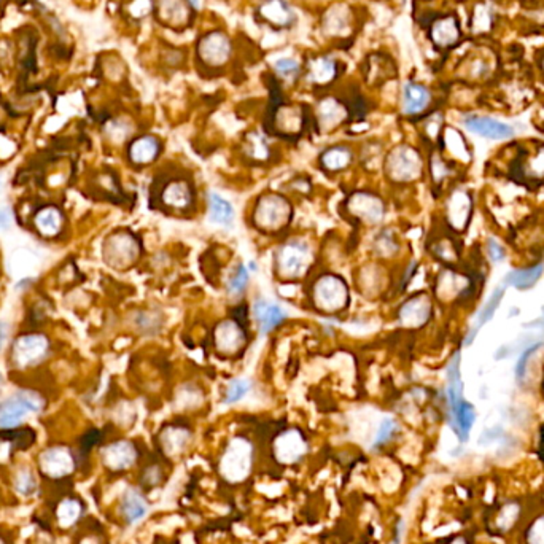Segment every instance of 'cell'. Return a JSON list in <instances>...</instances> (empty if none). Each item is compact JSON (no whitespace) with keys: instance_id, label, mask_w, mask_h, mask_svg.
<instances>
[{"instance_id":"obj_26","label":"cell","mask_w":544,"mask_h":544,"mask_svg":"<svg viewBox=\"0 0 544 544\" xmlns=\"http://www.w3.org/2000/svg\"><path fill=\"white\" fill-rule=\"evenodd\" d=\"M146 513H148V504L142 493L135 488H129L128 492H124L121 498V514L128 524H135L144 519Z\"/></svg>"},{"instance_id":"obj_5","label":"cell","mask_w":544,"mask_h":544,"mask_svg":"<svg viewBox=\"0 0 544 544\" xmlns=\"http://www.w3.org/2000/svg\"><path fill=\"white\" fill-rule=\"evenodd\" d=\"M423 161L411 145H398L385 158V173L393 183H411L422 176Z\"/></svg>"},{"instance_id":"obj_2","label":"cell","mask_w":544,"mask_h":544,"mask_svg":"<svg viewBox=\"0 0 544 544\" xmlns=\"http://www.w3.org/2000/svg\"><path fill=\"white\" fill-rule=\"evenodd\" d=\"M311 303L318 312L330 315L342 312L350 303L347 282L333 272L317 277L311 288Z\"/></svg>"},{"instance_id":"obj_10","label":"cell","mask_w":544,"mask_h":544,"mask_svg":"<svg viewBox=\"0 0 544 544\" xmlns=\"http://www.w3.org/2000/svg\"><path fill=\"white\" fill-rule=\"evenodd\" d=\"M347 212L364 225H379L385 216V204L377 194L358 192L347 199Z\"/></svg>"},{"instance_id":"obj_55","label":"cell","mask_w":544,"mask_h":544,"mask_svg":"<svg viewBox=\"0 0 544 544\" xmlns=\"http://www.w3.org/2000/svg\"><path fill=\"white\" fill-rule=\"evenodd\" d=\"M0 382H2V373H0Z\"/></svg>"},{"instance_id":"obj_29","label":"cell","mask_w":544,"mask_h":544,"mask_svg":"<svg viewBox=\"0 0 544 544\" xmlns=\"http://www.w3.org/2000/svg\"><path fill=\"white\" fill-rule=\"evenodd\" d=\"M158 13L166 26H182L188 19L187 0H160Z\"/></svg>"},{"instance_id":"obj_3","label":"cell","mask_w":544,"mask_h":544,"mask_svg":"<svg viewBox=\"0 0 544 544\" xmlns=\"http://www.w3.org/2000/svg\"><path fill=\"white\" fill-rule=\"evenodd\" d=\"M291 220V204L284 196L269 193L258 198L253 209V225L266 234L280 232Z\"/></svg>"},{"instance_id":"obj_30","label":"cell","mask_w":544,"mask_h":544,"mask_svg":"<svg viewBox=\"0 0 544 544\" xmlns=\"http://www.w3.org/2000/svg\"><path fill=\"white\" fill-rule=\"evenodd\" d=\"M350 26V13L344 5H336L328 10L323 18V29L331 35L346 34Z\"/></svg>"},{"instance_id":"obj_49","label":"cell","mask_w":544,"mask_h":544,"mask_svg":"<svg viewBox=\"0 0 544 544\" xmlns=\"http://www.w3.org/2000/svg\"><path fill=\"white\" fill-rule=\"evenodd\" d=\"M432 176L436 182H441L443 178H445L449 176V171H448V166L444 164V161L441 160L439 156H434L433 160V164H432Z\"/></svg>"},{"instance_id":"obj_45","label":"cell","mask_w":544,"mask_h":544,"mask_svg":"<svg viewBox=\"0 0 544 544\" xmlns=\"http://www.w3.org/2000/svg\"><path fill=\"white\" fill-rule=\"evenodd\" d=\"M78 513H80L78 504L72 502V500H67V502H64L61 504V508H59V519H61L64 525H70L78 518Z\"/></svg>"},{"instance_id":"obj_25","label":"cell","mask_w":544,"mask_h":544,"mask_svg":"<svg viewBox=\"0 0 544 544\" xmlns=\"http://www.w3.org/2000/svg\"><path fill=\"white\" fill-rule=\"evenodd\" d=\"M432 39L434 45L439 48H449L455 45L460 39L459 21H457L454 16L441 18L432 27Z\"/></svg>"},{"instance_id":"obj_19","label":"cell","mask_w":544,"mask_h":544,"mask_svg":"<svg viewBox=\"0 0 544 544\" xmlns=\"http://www.w3.org/2000/svg\"><path fill=\"white\" fill-rule=\"evenodd\" d=\"M432 102V92L420 83H409L405 85L402 88V112L406 115H418L423 110H427V107Z\"/></svg>"},{"instance_id":"obj_34","label":"cell","mask_w":544,"mask_h":544,"mask_svg":"<svg viewBox=\"0 0 544 544\" xmlns=\"http://www.w3.org/2000/svg\"><path fill=\"white\" fill-rule=\"evenodd\" d=\"M277 449H285L282 455H287V459H298L304 452H306V441L299 434L296 430H290L282 434V436L277 439Z\"/></svg>"},{"instance_id":"obj_21","label":"cell","mask_w":544,"mask_h":544,"mask_svg":"<svg viewBox=\"0 0 544 544\" xmlns=\"http://www.w3.org/2000/svg\"><path fill=\"white\" fill-rule=\"evenodd\" d=\"M346 117L347 110L339 101L333 99V97H326V99L320 101L317 107V119L320 129L325 130V133H330V130L339 126L346 119Z\"/></svg>"},{"instance_id":"obj_20","label":"cell","mask_w":544,"mask_h":544,"mask_svg":"<svg viewBox=\"0 0 544 544\" xmlns=\"http://www.w3.org/2000/svg\"><path fill=\"white\" fill-rule=\"evenodd\" d=\"M40 465H42V470L45 471L46 475L58 477L72 471L74 461H72V455L69 454L67 449L53 448L42 454Z\"/></svg>"},{"instance_id":"obj_46","label":"cell","mask_w":544,"mask_h":544,"mask_svg":"<svg viewBox=\"0 0 544 544\" xmlns=\"http://www.w3.org/2000/svg\"><path fill=\"white\" fill-rule=\"evenodd\" d=\"M491 21L492 18L488 10L484 7V5H479V7L475 10V16H473V27H475L476 31H484L491 26Z\"/></svg>"},{"instance_id":"obj_54","label":"cell","mask_w":544,"mask_h":544,"mask_svg":"<svg viewBox=\"0 0 544 544\" xmlns=\"http://www.w3.org/2000/svg\"><path fill=\"white\" fill-rule=\"evenodd\" d=\"M188 2L192 3V7H193V8L199 10V7H201V2H199V0H188Z\"/></svg>"},{"instance_id":"obj_39","label":"cell","mask_w":544,"mask_h":544,"mask_svg":"<svg viewBox=\"0 0 544 544\" xmlns=\"http://www.w3.org/2000/svg\"><path fill=\"white\" fill-rule=\"evenodd\" d=\"M277 124L285 133H296L301 128V115L296 107H285L277 113Z\"/></svg>"},{"instance_id":"obj_24","label":"cell","mask_w":544,"mask_h":544,"mask_svg":"<svg viewBox=\"0 0 544 544\" xmlns=\"http://www.w3.org/2000/svg\"><path fill=\"white\" fill-rule=\"evenodd\" d=\"M353 161V151L346 145H333L322 151L320 166L326 172H341L349 167Z\"/></svg>"},{"instance_id":"obj_37","label":"cell","mask_w":544,"mask_h":544,"mask_svg":"<svg viewBox=\"0 0 544 544\" xmlns=\"http://www.w3.org/2000/svg\"><path fill=\"white\" fill-rule=\"evenodd\" d=\"M522 508L519 503L511 502L508 504H504L502 509L498 511L497 519H495V524H497V529L500 532H509L513 527L518 524V520L520 518Z\"/></svg>"},{"instance_id":"obj_31","label":"cell","mask_w":544,"mask_h":544,"mask_svg":"<svg viewBox=\"0 0 544 544\" xmlns=\"http://www.w3.org/2000/svg\"><path fill=\"white\" fill-rule=\"evenodd\" d=\"M334 74H336V64L333 59L326 56L315 58L307 64V80L311 81V83H317V85L328 83L330 80L334 78Z\"/></svg>"},{"instance_id":"obj_32","label":"cell","mask_w":544,"mask_h":544,"mask_svg":"<svg viewBox=\"0 0 544 544\" xmlns=\"http://www.w3.org/2000/svg\"><path fill=\"white\" fill-rule=\"evenodd\" d=\"M35 228L40 231L42 236L53 237L61 231L62 228V215L61 212L54 207L42 209L35 215Z\"/></svg>"},{"instance_id":"obj_4","label":"cell","mask_w":544,"mask_h":544,"mask_svg":"<svg viewBox=\"0 0 544 544\" xmlns=\"http://www.w3.org/2000/svg\"><path fill=\"white\" fill-rule=\"evenodd\" d=\"M312 258V248L306 241L291 239L275 252V272L282 279H299L311 268Z\"/></svg>"},{"instance_id":"obj_17","label":"cell","mask_w":544,"mask_h":544,"mask_svg":"<svg viewBox=\"0 0 544 544\" xmlns=\"http://www.w3.org/2000/svg\"><path fill=\"white\" fill-rule=\"evenodd\" d=\"M260 15L266 23L284 29L296 23V15L285 0H266L260 5Z\"/></svg>"},{"instance_id":"obj_35","label":"cell","mask_w":544,"mask_h":544,"mask_svg":"<svg viewBox=\"0 0 544 544\" xmlns=\"http://www.w3.org/2000/svg\"><path fill=\"white\" fill-rule=\"evenodd\" d=\"M503 295H504V290H503L502 287L497 288V290L492 293L491 299H488V301L486 303V306L481 309L479 317H477V320H476V326H475V328H473V333L470 336V339H468V344H470V342H473V339H475V334L477 333V331H479L482 326L488 322V320H492V317L495 315V312H497V309L500 306V303H502Z\"/></svg>"},{"instance_id":"obj_41","label":"cell","mask_w":544,"mask_h":544,"mask_svg":"<svg viewBox=\"0 0 544 544\" xmlns=\"http://www.w3.org/2000/svg\"><path fill=\"white\" fill-rule=\"evenodd\" d=\"M396 432H398V422L391 417L384 418L382 423H380L379 430H377L376 438H374L373 449H379V448H382V445L389 444L390 441L393 439Z\"/></svg>"},{"instance_id":"obj_16","label":"cell","mask_w":544,"mask_h":544,"mask_svg":"<svg viewBox=\"0 0 544 544\" xmlns=\"http://www.w3.org/2000/svg\"><path fill=\"white\" fill-rule=\"evenodd\" d=\"M471 207L473 201L470 193L465 189H455L445 204V216L449 225H452L454 230H465L471 216Z\"/></svg>"},{"instance_id":"obj_13","label":"cell","mask_w":544,"mask_h":544,"mask_svg":"<svg viewBox=\"0 0 544 544\" xmlns=\"http://www.w3.org/2000/svg\"><path fill=\"white\" fill-rule=\"evenodd\" d=\"M252 315L255 318V323H257L260 334H269L271 331L279 328L287 318V312L284 307H280L277 303L268 301V299L264 298L255 299L252 306Z\"/></svg>"},{"instance_id":"obj_22","label":"cell","mask_w":544,"mask_h":544,"mask_svg":"<svg viewBox=\"0 0 544 544\" xmlns=\"http://www.w3.org/2000/svg\"><path fill=\"white\" fill-rule=\"evenodd\" d=\"M135 459H137V452H135L134 444L129 441H118L104 450V460L112 470H126L130 465H134Z\"/></svg>"},{"instance_id":"obj_11","label":"cell","mask_w":544,"mask_h":544,"mask_svg":"<svg viewBox=\"0 0 544 544\" xmlns=\"http://www.w3.org/2000/svg\"><path fill=\"white\" fill-rule=\"evenodd\" d=\"M433 304L425 293H417L401 304L398 309V322L405 328H420L432 318Z\"/></svg>"},{"instance_id":"obj_1","label":"cell","mask_w":544,"mask_h":544,"mask_svg":"<svg viewBox=\"0 0 544 544\" xmlns=\"http://www.w3.org/2000/svg\"><path fill=\"white\" fill-rule=\"evenodd\" d=\"M448 405L449 423L461 443H466L473 425L476 422V411L471 402L464 398V384L460 377V353L448 368Z\"/></svg>"},{"instance_id":"obj_47","label":"cell","mask_w":544,"mask_h":544,"mask_svg":"<svg viewBox=\"0 0 544 544\" xmlns=\"http://www.w3.org/2000/svg\"><path fill=\"white\" fill-rule=\"evenodd\" d=\"M541 347V344H535V346H532V347H529V349H527L525 352H522V355H520V358H519V363H518V366H516V376H518V379H524L525 377V371H527V364H529V358L533 355V353H535L538 349H540Z\"/></svg>"},{"instance_id":"obj_12","label":"cell","mask_w":544,"mask_h":544,"mask_svg":"<svg viewBox=\"0 0 544 544\" xmlns=\"http://www.w3.org/2000/svg\"><path fill=\"white\" fill-rule=\"evenodd\" d=\"M160 199L166 209L188 210L194 205V188L188 180L173 178L164 183Z\"/></svg>"},{"instance_id":"obj_44","label":"cell","mask_w":544,"mask_h":544,"mask_svg":"<svg viewBox=\"0 0 544 544\" xmlns=\"http://www.w3.org/2000/svg\"><path fill=\"white\" fill-rule=\"evenodd\" d=\"M376 250L382 257H390L398 250V244H396L393 234L391 232H382V236L377 237L376 241Z\"/></svg>"},{"instance_id":"obj_40","label":"cell","mask_w":544,"mask_h":544,"mask_svg":"<svg viewBox=\"0 0 544 544\" xmlns=\"http://www.w3.org/2000/svg\"><path fill=\"white\" fill-rule=\"evenodd\" d=\"M247 153L253 158V160L264 161L269 156V146L263 135L258 133H252L247 137Z\"/></svg>"},{"instance_id":"obj_53","label":"cell","mask_w":544,"mask_h":544,"mask_svg":"<svg viewBox=\"0 0 544 544\" xmlns=\"http://www.w3.org/2000/svg\"><path fill=\"white\" fill-rule=\"evenodd\" d=\"M7 331H5V326H3V323L0 322V349H2V346L5 344V341H7Z\"/></svg>"},{"instance_id":"obj_6","label":"cell","mask_w":544,"mask_h":544,"mask_svg":"<svg viewBox=\"0 0 544 544\" xmlns=\"http://www.w3.org/2000/svg\"><path fill=\"white\" fill-rule=\"evenodd\" d=\"M42 405V398L34 391H19L13 398L0 402V428L18 427L32 412H39Z\"/></svg>"},{"instance_id":"obj_28","label":"cell","mask_w":544,"mask_h":544,"mask_svg":"<svg viewBox=\"0 0 544 544\" xmlns=\"http://www.w3.org/2000/svg\"><path fill=\"white\" fill-rule=\"evenodd\" d=\"M543 272H544V264H536V266H530V268L511 271L509 274L504 277V284L508 287L516 288V290L527 291L538 284V280L543 277Z\"/></svg>"},{"instance_id":"obj_43","label":"cell","mask_w":544,"mask_h":544,"mask_svg":"<svg viewBox=\"0 0 544 544\" xmlns=\"http://www.w3.org/2000/svg\"><path fill=\"white\" fill-rule=\"evenodd\" d=\"M527 544H544V514L532 522L525 532Z\"/></svg>"},{"instance_id":"obj_27","label":"cell","mask_w":544,"mask_h":544,"mask_svg":"<svg viewBox=\"0 0 544 544\" xmlns=\"http://www.w3.org/2000/svg\"><path fill=\"white\" fill-rule=\"evenodd\" d=\"M234 219H236V212H234L232 204L230 201L223 198V196L216 193L209 194V220L214 225H219L223 228H230L232 225Z\"/></svg>"},{"instance_id":"obj_56","label":"cell","mask_w":544,"mask_h":544,"mask_svg":"<svg viewBox=\"0 0 544 544\" xmlns=\"http://www.w3.org/2000/svg\"><path fill=\"white\" fill-rule=\"evenodd\" d=\"M543 69H544V62H543Z\"/></svg>"},{"instance_id":"obj_8","label":"cell","mask_w":544,"mask_h":544,"mask_svg":"<svg viewBox=\"0 0 544 544\" xmlns=\"http://www.w3.org/2000/svg\"><path fill=\"white\" fill-rule=\"evenodd\" d=\"M50 341L43 334H26L16 339L12 349V362L16 368H31L48 355Z\"/></svg>"},{"instance_id":"obj_7","label":"cell","mask_w":544,"mask_h":544,"mask_svg":"<svg viewBox=\"0 0 544 544\" xmlns=\"http://www.w3.org/2000/svg\"><path fill=\"white\" fill-rule=\"evenodd\" d=\"M140 253V246L133 234L117 232L107 239L104 246L105 261L113 268L124 269L137 260Z\"/></svg>"},{"instance_id":"obj_14","label":"cell","mask_w":544,"mask_h":544,"mask_svg":"<svg viewBox=\"0 0 544 544\" xmlns=\"http://www.w3.org/2000/svg\"><path fill=\"white\" fill-rule=\"evenodd\" d=\"M199 56L205 64L216 67L231 56V42L223 32H210L199 42Z\"/></svg>"},{"instance_id":"obj_51","label":"cell","mask_w":544,"mask_h":544,"mask_svg":"<svg viewBox=\"0 0 544 544\" xmlns=\"http://www.w3.org/2000/svg\"><path fill=\"white\" fill-rule=\"evenodd\" d=\"M13 215L12 212L7 209H0V230H7V228L12 226Z\"/></svg>"},{"instance_id":"obj_50","label":"cell","mask_w":544,"mask_h":544,"mask_svg":"<svg viewBox=\"0 0 544 544\" xmlns=\"http://www.w3.org/2000/svg\"><path fill=\"white\" fill-rule=\"evenodd\" d=\"M16 487H18V491L21 493H29L34 491L35 484H34V477H32L29 473H23V475L19 476L18 482H16Z\"/></svg>"},{"instance_id":"obj_52","label":"cell","mask_w":544,"mask_h":544,"mask_svg":"<svg viewBox=\"0 0 544 544\" xmlns=\"http://www.w3.org/2000/svg\"><path fill=\"white\" fill-rule=\"evenodd\" d=\"M401 536H402V522L400 520L398 525H396V530H395V540L393 544H400L401 543Z\"/></svg>"},{"instance_id":"obj_48","label":"cell","mask_w":544,"mask_h":544,"mask_svg":"<svg viewBox=\"0 0 544 544\" xmlns=\"http://www.w3.org/2000/svg\"><path fill=\"white\" fill-rule=\"evenodd\" d=\"M487 253L495 263H502L506 257V250L502 247V244L495 241V239H488L487 241Z\"/></svg>"},{"instance_id":"obj_38","label":"cell","mask_w":544,"mask_h":544,"mask_svg":"<svg viewBox=\"0 0 544 544\" xmlns=\"http://www.w3.org/2000/svg\"><path fill=\"white\" fill-rule=\"evenodd\" d=\"M252 390V380L248 379H234L228 384V387L225 390V396H223V402L225 405H234V402H239L242 398L250 393Z\"/></svg>"},{"instance_id":"obj_36","label":"cell","mask_w":544,"mask_h":544,"mask_svg":"<svg viewBox=\"0 0 544 544\" xmlns=\"http://www.w3.org/2000/svg\"><path fill=\"white\" fill-rule=\"evenodd\" d=\"M248 287V268L246 264H237L226 282V291L230 298H239L246 293Z\"/></svg>"},{"instance_id":"obj_23","label":"cell","mask_w":544,"mask_h":544,"mask_svg":"<svg viewBox=\"0 0 544 544\" xmlns=\"http://www.w3.org/2000/svg\"><path fill=\"white\" fill-rule=\"evenodd\" d=\"M161 151V142L155 135H142L129 146V160L134 164L145 166L153 162Z\"/></svg>"},{"instance_id":"obj_42","label":"cell","mask_w":544,"mask_h":544,"mask_svg":"<svg viewBox=\"0 0 544 544\" xmlns=\"http://www.w3.org/2000/svg\"><path fill=\"white\" fill-rule=\"evenodd\" d=\"M274 70L279 74V77L291 80L299 74V62L293 58H280L274 61Z\"/></svg>"},{"instance_id":"obj_15","label":"cell","mask_w":544,"mask_h":544,"mask_svg":"<svg viewBox=\"0 0 544 544\" xmlns=\"http://www.w3.org/2000/svg\"><path fill=\"white\" fill-rule=\"evenodd\" d=\"M464 124L470 133L488 140H506L514 135V129L509 124L488 117L470 115L464 119Z\"/></svg>"},{"instance_id":"obj_9","label":"cell","mask_w":544,"mask_h":544,"mask_svg":"<svg viewBox=\"0 0 544 544\" xmlns=\"http://www.w3.org/2000/svg\"><path fill=\"white\" fill-rule=\"evenodd\" d=\"M215 349L225 357H236L246 349L247 331L237 320L226 318L215 326L214 331Z\"/></svg>"},{"instance_id":"obj_18","label":"cell","mask_w":544,"mask_h":544,"mask_svg":"<svg viewBox=\"0 0 544 544\" xmlns=\"http://www.w3.org/2000/svg\"><path fill=\"white\" fill-rule=\"evenodd\" d=\"M470 288V279L457 271L445 269L436 279V296L444 301L460 298Z\"/></svg>"},{"instance_id":"obj_33","label":"cell","mask_w":544,"mask_h":544,"mask_svg":"<svg viewBox=\"0 0 544 544\" xmlns=\"http://www.w3.org/2000/svg\"><path fill=\"white\" fill-rule=\"evenodd\" d=\"M162 448L166 449L167 454L182 452L187 448V444L192 439V433L185 427H171L164 430L162 433Z\"/></svg>"}]
</instances>
